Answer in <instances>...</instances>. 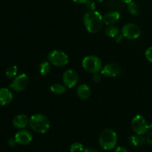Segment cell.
<instances>
[{
	"mask_svg": "<svg viewBox=\"0 0 152 152\" xmlns=\"http://www.w3.org/2000/svg\"><path fill=\"white\" fill-rule=\"evenodd\" d=\"M83 152H98L96 149L94 148H85V150L83 151Z\"/></svg>",
	"mask_w": 152,
	"mask_h": 152,
	"instance_id": "obj_30",
	"label": "cell"
},
{
	"mask_svg": "<svg viewBox=\"0 0 152 152\" xmlns=\"http://www.w3.org/2000/svg\"><path fill=\"white\" fill-rule=\"evenodd\" d=\"M146 142L152 145V132L148 133L146 136Z\"/></svg>",
	"mask_w": 152,
	"mask_h": 152,
	"instance_id": "obj_26",
	"label": "cell"
},
{
	"mask_svg": "<svg viewBox=\"0 0 152 152\" xmlns=\"http://www.w3.org/2000/svg\"><path fill=\"white\" fill-rule=\"evenodd\" d=\"M120 14L118 11L111 10L103 16V22L106 25H112L120 19Z\"/></svg>",
	"mask_w": 152,
	"mask_h": 152,
	"instance_id": "obj_14",
	"label": "cell"
},
{
	"mask_svg": "<svg viewBox=\"0 0 152 152\" xmlns=\"http://www.w3.org/2000/svg\"><path fill=\"white\" fill-rule=\"evenodd\" d=\"M13 99V93L6 88H0V105H7L12 102Z\"/></svg>",
	"mask_w": 152,
	"mask_h": 152,
	"instance_id": "obj_13",
	"label": "cell"
},
{
	"mask_svg": "<svg viewBox=\"0 0 152 152\" xmlns=\"http://www.w3.org/2000/svg\"><path fill=\"white\" fill-rule=\"evenodd\" d=\"M100 73L107 77H117L121 74V68L117 64L110 62L102 67Z\"/></svg>",
	"mask_w": 152,
	"mask_h": 152,
	"instance_id": "obj_10",
	"label": "cell"
},
{
	"mask_svg": "<svg viewBox=\"0 0 152 152\" xmlns=\"http://www.w3.org/2000/svg\"><path fill=\"white\" fill-rule=\"evenodd\" d=\"M91 94L90 87L86 84H81L78 86L77 89V94L80 99L86 100L88 99Z\"/></svg>",
	"mask_w": 152,
	"mask_h": 152,
	"instance_id": "obj_15",
	"label": "cell"
},
{
	"mask_svg": "<svg viewBox=\"0 0 152 152\" xmlns=\"http://www.w3.org/2000/svg\"><path fill=\"white\" fill-rule=\"evenodd\" d=\"M83 68L87 72L91 74H96L100 72L102 68V63L98 56L94 55L86 56L82 62Z\"/></svg>",
	"mask_w": 152,
	"mask_h": 152,
	"instance_id": "obj_4",
	"label": "cell"
},
{
	"mask_svg": "<svg viewBox=\"0 0 152 152\" xmlns=\"http://www.w3.org/2000/svg\"><path fill=\"white\" fill-rule=\"evenodd\" d=\"M88 0H73V1L77 4H86Z\"/></svg>",
	"mask_w": 152,
	"mask_h": 152,
	"instance_id": "obj_29",
	"label": "cell"
},
{
	"mask_svg": "<svg viewBox=\"0 0 152 152\" xmlns=\"http://www.w3.org/2000/svg\"><path fill=\"white\" fill-rule=\"evenodd\" d=\"M51 70V64L48 60H44L39 65V72L42 76H47Z\"/></svg>",
	"mask_w": 152,
	"mask_h": 152,
	"instance_id": "obj_17",
	"label": "cell"
},
{
	"mask_svg": "<svg viewBox=\"0 0 152 152\" xmlns=\"http://www.w3.org/2000/svg\"><path fill=\"white\" fill-rule=\"evenodd\" d=\"M93 1H95V2L99 3V2H102V1H103L104 0H93Z\"/></svg>",
	"mask_w": 152,
	"mask_h": 152,
	"instance_id": "obj_32",
	"label": "cell"
},
{
	"mask_svg": "<svg viewBox=\"0 0 152 152\" xmlns=\"http://www.w3.org/2000/svg\"><path fill=\"white\" fill-rule=\"evenodd\" d=\"M86 8L88 10H95L96 9V4H95V1H91V0H88L87 2L86 3Z\"/></svg>",
	"mask_w": 152,
	"mask_h": 152,
	"instance_id": "obj_23",
	"label": "cell"
},
{
	"mask_svg": "<svg viewBox=\"0 0 152 152\" xmlns=\"http://www.w3.org/2000/svg\"><path fill=\"white\" fill-rule=\"evenodd\" d=\"M121 34L126 39L129 40H134L139 38L141 31L137 25L134 23H127L122 28Z\"/></svg>",
	"mask_w": 152,
	"mask_h": 152,
	"instance_id": "obj_7",
	"label": "cell"
},
{
	"mask_svg": "<svg viewBox=\"0 0 152 152\" xmlns=\"http://www.w3.org/2000/svg\"><path fill=\"white\" fill-rule=\"evenodd\" d=\"M117 134L112 129H105L99 137V144L104 150H111L117 145Z\"/></svg>",
	"mask_w": 152,
	"mask_h": 152,
	"instance_id": "obj_3",
	"label": "cell"
},
{
	"mask_svg": "<svg viewBox=\"0 0 152 152\" xmlns=\"http://www.w3.org/2000/svg\"><path fill=\"white\" fill-rule=\"evenodd\" d=\"M105 35L111 38H115L120 34V30L115 25H108L105 30Z\"/></svg>",
	"mask_w": 152,
	"mask_h": 152,
	"instance_id": "obj_19",
	"label": "cell"
},
{
	"mask_svg": "<svg viewBox=\"0 0 152 152\" xmlns=\"http://www.w3.org/2000/svg\"><path fill=\"white\" fill-rule=\"evenodd\" d=\"M79 81V76L77 71L73 69H68L63 73L62 82L65 86L68 88H73L77 86Z\"/></svg>",
	"mask_w": 152,
	"mask_h": 152,
	"instance_id": "obj_9",
	"label": "cell"
},
{
	"mask_svg": "<svg viewBox=\"0 0 152 152\" xmlns=\"http://www.w3.org/2000/svg\"><path fill=\"white\" fill-rule=\"evenodd\" d=\"M50 91L56 95H62L66 91V87L65 85H62L60 83H54L50 87Z\"/></svg>",
	"mask_w": 152,
	"mask_h": 152,
	"instance_id": "obj_18",
	"label": "cell"
},
{
	"mask_svg": "<svg viewBox=\"0 0 152 152\" xmlns=\"http://www.w3.org/2000/svg\"><path fill=\"white\" fill-rule=\"evenodd\" d=\"M145 55L146 59L152 63V47H149L145 52Z\"/></svg>",
	"mask_w": 152,
	"mask_h": 152,
	"instance_id": "obj_24",
	"label": "cell"
},
{
	"mask_svg": "<svg viewBox=\"0 0 152 152\" xmlns=\"http://www.w3.org/2000/svg\"><path fill=\"white\" fill-rule=\"evenodd\" d=\"M121 1H123V3H126V4H129V3H130L131 1H132L133 0H120Z\"/></svg>",
	"mask_w": 152,
	"mask_h": 152,
	"instance_id": "obj_31",
	"label": "cell"
},
{
	"mask_svg": "<svg viewBox=\"0 0 152 152\" xmlns=\"http://www.w3.org/2000/svg\"><path fill=\"white\" fill-rule=\"evenodd\" d=\"M18 68L16 65H11L6 70V77L8 79H14L17 76Z\"/></svg>",
	"mask_w": 152,
	"mask_h": 152,
	"instance_id": "obj_20",
	"label": "cell"
},
{
	"mask_svg": "<svg viewBox=\"0 0 152 152\" xmlns=\"http://www.w3.org/2000/svg\"><path fill=\"white\" fill-rule=\"evenodd\" d=\"M132 127L137 135H144L148 130V124L146 119L142 115H136L132 121Z\"/></svg>",
	"mask_w": 152,
	"mask_h": 152,
	"instance_id": "obj_6",
	"label": "cell"
},
{
	"mask_svg": "<svg viewBox=\"0 0 152 152\" xmlns=\"http://www.w3.org/2000/svg\"><path fill=\"white\" fill-rule=\"evenodd\" d=\"M28 84H29V78L28 75L25 74H22L16 76L13 79L9 87L15 91L20 92L25 90L28 87Z\"/></svg>",
	"mask_w": 152,
	"mask_h": 152,
	"instance_id": "obj_8",
	"label": "cell"
},
{
	"mask_svg": "<svg viewBox=\"0 0 152 152\" xmlns=\"http://www.w3.org/2000/svg\"><path fill=\"white\" fill-rule=\"evenodd\" d=\"M13 126L17 129H24L29 125V118L25 114H18L13 119Z\"/></svg>",
	"mask_w": 152,
	"mask_h": 152,
	"instance_id": "obj_12",
	"label": "cell"
},
{
	"mask_svg": "<svg viewBox=\"0 0 152 152\" xmlns=\"http://www.w3.org/2000/svg\"><path fill=\"white\" fill-rule=\"evenodd\" d=\"M16 144H17V142H16L15 138H10L8 140V145H10V147H14Z\"/></svg>",
	"mask_w": 152,
	"mask_h": 152,
	"instance_id": "obj_27",
	"label": "cell"
},
{
	"mask_svg": "<svg viewBox=\"0 0 152 152\" xmlns=\"http://www.w3.org/2000/svg\"><path fill=\"white\" fill-rule=\"evenodd\" d=\"M148 130H151L152 132V123L150 125H148Z\"/></svg>",
	"mask_w": 152,
	"mask_h": 152,
	"instance_id": "obj_33",
	"label": "cell"
},
{
	"mask_svg": "<svg viewBox=\"0 0 152 152\" xmlns=\"http://www.w3.org/2000/svg\"><path fill=\"white\" fill-rule=\"evenodd\" d=\"M29 126L33 131L39 134H45L50 129V121L45 115L36 114L29 119Z\"/></svg>",
	"mask_w": 152,
	"mask_h": 152,
	"instance_id": "obj_2",
	"label": "cell"
},
{
	"mask_svg": "<svg viewBox=\"0 0 152 152\" xmlns=\"http://www.w3.org/2000/svg\"><path fill=\"white\" fill-rule=\"evenodd\" d=\"M127 4H128V6H127L128 10H129V12L131 13V14L133 15V16H137L139 15V13H140L139 7H138L137 4L136 2H134V1H132Z\"/></svg>",
	"mask_w": 152,
	"mask_h": 152,
	"instance_id": "obj_21",
	"label": "cell"
},
{
	"mask_svg": "<svg viewBox=\"0 0 152 152\" xmlns=\"http://www.w3.org/2000/svg\"><path fill=\"white\" fill-rule=\"evenodd\" d=\"M129 141L130 144L134 146H140L144 145L146 142V138L144 137L142 135H132L129 137Z\"/></svg>",
	"mask_w": 152,
	"mask_h": 152,
	"instance_id": "obj_16",
	"label": "cell"
},
{
	"mask_svg": "<svg viewBox=\"0 0 152 152\" xmlns=\"http://www.w3.org/2000/svg\"><path fill=\"white\" fill-rule=\"evenodd\" d=\"M17 144L22 145H28L33 140L32 134L31 132L25 129H20L14 137Z\"/></svg>",
	"mask_w": 152,
	"mask_h": 152,
	"instance_id": "obj_11",
	"label": "cell"
},
{
	"mask_svg": "<svg viewBox=\"0 0 152 152\" xmlns=\"http://www.w3.org/2000/svg\"><path fill=\"white\" fill-rule=\"evenodd\" d=\"M48 60L51 65L56 67H63L68 63L69 58L67 53L60 50H53L49 52Z\"/></svg>",
	"mask_w": 152,
	"mask_h": 152,
	"instance_id": "obj_5",
	"label": "cell"
},
{
	"mask_svg": "<svg viewBox=\"0 0 152 152\" xmlns=\"http://www.w3.org/2000/svg\"><path fill=\"white\" fill-rule=\"evenodd\" d=\"M84 150V146L80 142H74L70 147L71 152H83Z\"/></svg>",
	"mask_w": 152,
	"mask_h": 152,
	"instance_id": "obj_22",
	"label": "cell"
},
{
	"mask_svg": "<svg viewBox=\"0 0 152 152\" xmlns=\"http://www.w3.org/2000/svg\"><path fill=\"white\" fill-rule=\"evenodd\" d=\"M83 23L88 32L96 34L100 31L103 25V16L96 10H88L83 16Z\"/></svg>",
	"mask_w": 152,
	"mask_h": 152,
	"instance_id": "obj_1",
	"label": "cell"
},
{
	"mask_svg": "<svg viewBox=\"0 0 152 152\" xmlns=\"http://www.w3.org/2000/svg\"><path fill=\"white\" fill-rule=\"evenodd\" d=\"M115 152H129V151H128L127 148H125V147L118 146L116 148Z\"/></svg>",
	"mask_w": 152,
	"mask_h": 152,
	"instance_id": "obj_28",
	"label": "cell"
},
{
	"mask_svg": "<svg viewBox=\"0 0 152 152\" xmlns=\"http://www.w3.org/2000/svg\"><path fill=\"white\" fill-rule=\"evenodd\" d=\"M101 75L99 74V73H96V74H94L92 76V80H93L94 83H98L101 81Z\"/></svg>",
	"mask_w": 152,
	"mask_h": 152,
	"instance_id": "obj_25",
	"label": "cell"
}]
</instances>
